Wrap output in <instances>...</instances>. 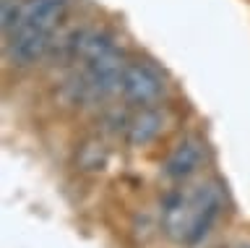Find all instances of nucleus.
Wrapping results in <instances>:
<instances>
[{"label":"nucleus","mask_w":250,"mask_h":248,"mask_svg":"<svg viewBox=\"0 0 250 248\" xmlns=\"http://www.w3.org/2000/svg\"><path fill=\"white\" fill-rule=\"evenodd\" d=\"M224 204V185L214 178L172 188L162 201L164 235L180 246H198L222 217Z\"/></svg>","instance_id":"f257e3e1"},{"label":"nucleus","mask_w":250,"mask_h":248,"mask_svg":"<svg viewBox=\"0 0 250 248\" xmlns=\"http://www.w3.org/2000/svg\"><path fill=\"white\" fill-rule=\"evenodd\" d=\"M120 94L125 102L146 107V105H162L167 97V79L146 58H128L123 68V81H120Z\"/></svg>","instance_id":"f03ea898"},{"label":"nucleus","mask_w":250,"mask_h":248,"mask_svg":"<svg viewBox=\"0 0 250 248\" xmlns=\"http://www.w3.org/2000/svg\"><path fill=\"white\" fill-rule=\"evenodd\" d=\"M65 11H68V0H21V16L8 34L34 32V34L55 37L60 32ZM8 34H3V37H8Z\"/></svg>","instance_id":"7ed1b4c3"},{"label":"nucleus","mask_w":250,"mask_h":248,"mask_svg":"<svg viewBox=\"0 0 250 248\" xmlns=\"http://www.w3.org/2000/svg\"><path fill=\"white\" fill-rule=\"evenodd\" d=\"M172 123V113L167 105H146V107H136L133 113H128L125 120L123 136L133 149L154 144L159 136H164V131Z\"/></svg>","instance_id":"20e7f679"},{"label":"nucleus","mask_w":250,"mask_h":248,"mask_svg":"<svg viewBox=\"0 0 250 248\" xmlns=\"http://www.w3.org/2000/svg\"><path fill=\"white\" fill-rule=\"evenodd\" d=\"M203 165H206V141L195 134H188L172 146L162 165V173L172 183H188Z\"/></svg>","instance_id":"39448f33"},{"label":"nucleus","mask_w":250,"mask_h":248,"mask_svg":"<svg viewBox=\"0 0 250 248\" xmlns=\"http://www.w3.org/2000/svg\"><path fill=\"white\" fill-rule=\"evenodd\" d=\"M107 146L102 141H86L81 146V154H78V165L83 170H102L107 165Z\"/></svg>","instance_id":"423d86ee"},{"label":"nucleus","mask_w":250,"mask_h":248,"mask_svg":"<svg viewBox=\"0 0 250 248\" xmlns=\"http://www.w3.org/2000/svg\"><path fill=\"white\" fill-rule=\"evenodd\" d=\"M21 16V0H3V34H8L16 26Z\"/></svg>","instance_id":"0eeeda50"},{"label":"nucleus","mask_w":250,"mask_h":248,"mask_svg":"<svg viewBox=\"0 0 250 248\" xmlns=\"http://www.w3.org/2000/svg\"><path fill=\"white\" fill-rule=\"evenodd\" d=\"M232 248H250V240H240V243H234Z\"/></svg>","instance_id":"6e6552de"}]
</instances>
